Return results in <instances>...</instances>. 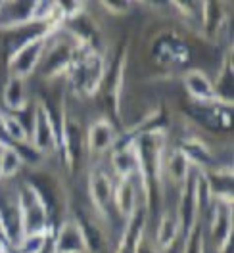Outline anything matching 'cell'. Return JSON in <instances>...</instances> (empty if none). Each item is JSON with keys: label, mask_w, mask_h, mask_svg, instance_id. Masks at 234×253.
I'll return each instance as SVG.
<instances>
[{"label": "cell", "mask_w": 234, "mask_h": 253, "mask_svg": "<svg viewBox=\"0 0 234 253\" xmlns=\"http://www.w3.org/2000/svg\"><path fill=\"white\" fill-rule=\"evenodd\" d=\"M16 211H17V230H19V236L50 228L48 226L47 202L43 200L41 192L35 188L33 184H25L23 188L19 190L16 200Z\"/></svg>", "instance_id": "obj_1"}, {"label": "cell", "mask_w": 234, "mask_h": 253, "mask_svg": "<svg viewBox=\"0 0 234 253\" xmlns=\"http://www.w3.org/2000/svg\"><path fill=\"white\" fill-rule=\"evenodd\" d=\"M50 29L47 31L37 33L35 37L27 39L21 46L17 48L16 52L12 54L10 58V69H12V75L17 77H27L29 73L35 71V67L39 65L41 58L45 56V50L48 46V37H50Z\"/></svg>", "instance_id": "obj_2"}, {"label": "cell", "mask_w": 234, "mask_h": 253, "mask_svg": "<svg viewBox=\"0 0 234 253\" xmlns=\"http://www.w3.org/2000/svg\"><path fill=\"white\" fill-rule=\"evenodd\" d=\"M31 144L41 154H50L60 148V136L50 117V111L43 102H37L33 110V128H31Z\"/></svg>", "instance_id": "obj_3"}, {"label": "cell", "mask_w": 234, "mask_h": 253, "mask_svg": "<svg viewBox=\"0 0 234 253\" xmlns=\"http://www.w3.org/2000/svg\"><path fill=\"white\" fill-rule=\"evenodd\" d=\"M73 69H75L77 86L85 94H94V90L100 86L106 73L102 56L96 54L94 50H87L79 60H73Z\"/></svg>", "instance_id": "obj_4"}, {"label": "cell", "mask_w": 234, "mask_h": 253, "mask_svg": "<svg viewBox=\"0 0 234 253\" xmlns=\"http://www.w3.org/2000/svg\"><path fill=\"white\" fill-rule=\"evenodd\" d=\"M183 83L187 86L188 94L192 96L194 100H198L200 104H203V106H215V104L229 106V102L219 96L211 79L203 71H200V69H190V71H187Z\"/></svg>", "instance_id": "obj_5"}, {"label": "cell", "mask_w": 234, "mask_h": 253, "mask_svg": "<svg viewBox=\"0 0 234 253\" xmlns=\"http://www.w3.org/2000/svg\"><path fill=\"white\" fill-rule=\"evenodd\" d=\"M115 142H117V130H115L113 123L106 117L96 119L89 128V134H87L89 152L94 156H100V154L111 150Z\"/></svg>", "instance_id": "obj_6"}, {"label": "cell", "mask_w": 234, "mask_h": 253, "mask_svg": "<svg viewBox=\"0 0 234 253\" xmlns=\"http://www.w3.org/2000/svg\"><path fill=\"white\" fill-rule=\"evenodd\" d=\"M89 192H91V202L96 207V211L106 213L109 204L113 200V182L104 169L96 167L91 171L89 176Z\"/></svg>", "instance_id": "obj_7"}, {"label": "cell", "mask_w": 234, "mask_h": 253, "mask_svg": "<svg viewBox=\"0 0 234 253\" xmlns=\"http://www.w3.org/2000/svg\"><path fill=\"white\" fill-rule=\"evenodd\" d=\"M89 242L77 221H65L54 242V253H85Z\"/></svg>", "instance_id": "obj_8"}, {"label": "cell", "mask_w": 234, "mask_h": 253, "mask_svg": "<svg viewBox=\"0 0 234 253\" xmlns=\"http://www.w3.org/2000/svg\"><path fill=\"white\" fill-rule=\"evenodd\" d=\"M2 102H4V110L10 113L16 111H23L29 104V94H27V86H25V79L17 77V75H10L4 90H2Z\"/></svg>", "instance_id": "obj_9"}, {"label": "cell", "mask_w": 234, "mask_h": 253, "mask_svg": "<svg viewBox=\"0 0 234 253\" xmlns=\"http://www.w3.org/2000/svg\"><path fill=\"white\" fill-rule=\"evenodd\" d=\"M119 215L125 219H133L137 211V184L133 178H119V184L113 186V200H111Z\"/></svg>", "instance_id": "obj_10"}, {"label": "cell", "mask_w": 234, "mask_h": 253, "mask_svg": "<svg viewBox=\"0 0 234 253\" xmlns=\"http://www.w3.org/2000/svg\"><path fill=\"white\" fill-rule=\"evenodd\" d=\"M211 234L217 242L219 252H223L233 234V213L229 204H219L215 209L213 221H211Z\"/></svg>", "instance_id": "obj_11"}, {"label": "cell", "mask_w": 234, "mask_h": 253, "mask_svg": "<svg viewBox=\"0 0 234 253\" xmlns=\"http://www.w3.org/2000/svg\"><path fill=\"white\" fill-rule=\"evenodd\" d=\"M161 169L169 176L173 184H185L190 173V159L183 150H175L171 156H167L165 163H161Z\"/></svg>", "instance_id": "obj_12"}, {"label": "cell", "mask_w": 234, "mask_h": 253, "mask_svg": "<svg viewBox=\"0 0 234 253\" xmlns=\"http://www.w3.org/2000/svg\"><path fill=\"white\" fill-rule=\"evenodd\" d=\"M179 230H181V221L175 213H165L161 217V221L157 224V232H156V246L159 250H167L173 248L175 240L179 236Z\"/></svg>", "instance_id": "obj_13"}, {"label": "cell", "mask_w": 234, "mask_h": 253, "mask_svg": "<svg viewBox=\"0 0 234 253\" xmlns=\"http://www.w3.org/2000/svg\"><path fill=\"white\" fill-rule=\"evenodd\" d=\"M0 126L4 130V134L17 144H27L29 140V132L27 128L23 126V123L16 117V113H10L4 108H0Z\"/></svg>", "instance_id": "obj_14"}, {"label": "cell", "mask_w": 234, "mask_h": 253, "mask_svg": "<svg viewBox=\"0 0 234 253\" xmlns=\"http://www.w3.org/2000/svg\"><path fill=\"white\" fill-rule=\"evenodd\" d=\"M50 234V228H45L19 236L16 240V253H45Z\"/></svg>", "instance_id": "obj_15"}, {"label": "cell", "mask_w": 234, "mask_h": 253, "mask_svg": "<svg viewBox=\"0 0 234 253\" xmlns=\"http://www.w3.org/2000/svg\"><path fill=\"white\" fill-rule=\"evenodd\" d=\"M0 161H2V178H10L14 174L19 173L21 165H23V158L17 152L14 146L4 144L0 150Z\"/></svg>", "instance_id": "obj_16"}, {"label": "cell", "mask_w": 234, "mask_h": 253, "mask_svg": "<svg viewBox=\"0 0 234 253\" xmlns=\"http://www.w3.org/2000/svg\"><path fill=\"white\" fill-rule=\"evenodd\" d=\"M135 253H161V252H159V248L156 246V242L152 244L150 240H146L140 234V236L137 238V244H135Z\"/></svg>", "instance_id": "obj_17"}, {"label": "cell", "mask_w": 234, "mask_h": 253, "mask_svg": "<svg viewBox=\"0 0 234 253\" xmlns=\"http://www.w3.org/2000/svg\"><path fill=\"white\" fill-rule=\"evenodd\" d=\"M0 253H10L8 252V242L0 236Z\"/></svg>", "instance_id": "obj_18"}, {"label": "cell", "mask_w": 234, "mask_h": 253, "mask_svg": "<svg viewBox=\"0 0 234 253\" xmlns=\"http://www.w3.org/2000/svg\"><path fill=\"white\" fill-rule=\"evenodd\" d=\"M6 142H0V150H2V146ZM0 178H2V161H0Z\"/></svg>", "instance_id": "obj_19"}]
</instances>
